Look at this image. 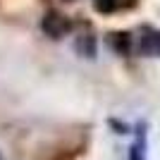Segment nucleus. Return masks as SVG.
I'll return each mask as SVG.
<instances>
[{
	"label": "nucleus",
	"mask_w": 160,
	"mask_h": 160,
	"mask_svg": "<svg viewBox=\"0 0 160 160\" xmlns=\"http://www.w3.org/2000/svg\"><path fill=\"white\" fill-rule=\"evenodd\" d=\"M129 43H132V36H129V33H115V36H112L115 50H117V53H122V55L129 53Z\"/></svg>",
	"instance_id": "obj_3"
},
{
	"label": "nucleus",
	"mask_w": 160,
	"mask_h": 160,
	"mask_svg": "<svg viewBox=\"0 0 160 160\" xmlns=\"http://www.w3.org/2000/svg\"><path fill=\"white\" fill-rule=\"evenodd\" d=\"M139 53L146 55V58H158L160 55V31L155 29H148L139 41Z\"/></svg>",
	"instance_id": "obj_2"
},
{
	"label": "nucleus",
	"mask_w": 160,
	"mask_h": 160,
	"mask_svg": "<svg viewBox=\"0 0 160 160\" xmlns=\"http://www.w3.org/2000/svg\"><path fill=\"white\" fill-rule=\"evenodd\" d=\"M41 29H43V33L50 36V38H62V36L69 31V22L58 12H48L46 17H43V22H41Z\"/></svg>",
	"instance_id": "obj_1"
},
{
	"label": "nucleus",
	"mask_w": 160,
	"mask_h": 160,
	"mask_svg": "<svg viewBox=\"0 0 160 160\" xmlns=\"http://www.w3.org/2000/svg\"><path fill=\"white\" fill-rule=\"evenodd\" d=\"M117 5H120V0H93V7L98 10V12H103V14L115 12Z\"/></svg>",
	"instance_id": "obj_4"
},
{
	"label": "nucleus",
	"mask_w": 160,
	"mask_h": 160,
	"mask_svg": "<svg viewBox=\"0 0 160 160\" xmlns=\"http://www.w3.org/2000/svg\"><path fill=\"white\" fill-rule=\"evenodd\" d=\"M132 160H143V158H141V146H139V143L132 148Z\"/></svg>",
	"instance_id": "obj_5"
}]
</instances>
